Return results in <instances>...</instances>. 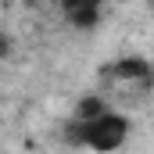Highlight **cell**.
Returning <instances> with one entry per match:
<instances>
[{"label":"cell","instance_id":"1","mask_svg":"<svg viewBox=\"0 0 154 154\" xmlns=\"http://www.w3.org/2000/svg\"><path fill=\"white\" fill-rule=\"evenodd\" d=\"M65 136H68L72 147H86V151H118V147L125 143V136H129V118L118 115L115 108H108L104 115H97V118H75L72 115Z\"/></svg>","mask_w":154,"mask_h":154},{"label":"cell","instance_id":"2","mask_svg":"<svg viewBox=\"0 0 154 154\" xmlns=\"http://www.w3.org/2000/svg\"><path fill=\"white\" fill-rule=\"evenodd\" d=\"M104 82H115V86H133V90H143L151 82V65L143 57H122V61H111L104 72Z\"/></svg>","mask_w":154,"mask_h":154},{"label":"cell","instance_id":"3","mask_svg":"<svg viewBox=\"0 0 154 154\" xmlns=\"http://www.w3.org/2000/svg\"><path fill=\"white\" fill-rule=\"evenodd\" d=\"M104 0H61V14L75 25V29H93L100 22Z\"/></svg>","mask_w":154,"mask_h":154}]
</instances>
